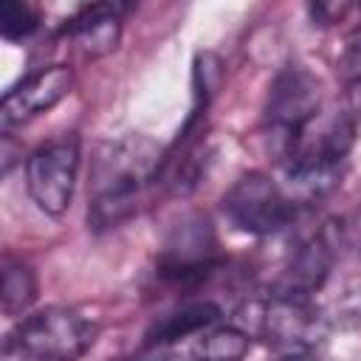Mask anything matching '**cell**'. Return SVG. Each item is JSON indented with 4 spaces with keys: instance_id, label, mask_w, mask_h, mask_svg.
Masks as SVG:
<instances>
[{
    "instance_id": "cell-1",
    "label": "cell",
    "mask_w": 361,
    "mask_h": 361,
    "mask_svg": "<svg viewBox=\"0 0 361 361\" xmlns=\"http://www.w3.org/2000/svg\"><path fill=\"white\" fill-rule=\"evenodd\" d=\"M248 338H259L276 350L310 353L327 336V319L310 299L265 296L248 299L234 310V322Z\"/></svg>"
},
{
    "instance_id": "cell-2",
    "label": "cell",
    "mask_w": 361,
    "mask_h": 361,
    "mask_svg": "<svg viewBox=\"0 0 361 361\" xmlns=\"http://www.w3.org/2000/svg\"><path fill=\"white\" fill-rule=\"evenodd\" d=\"M99 336V324L76 307L51 305L17 322L8 350L34 361H79Z\"/></svg>"
},
{
    "instance_id": "cell-3",
    "label": "cell",
    "mask_w": 361,
    "mask_h": 361,
    "mask_svg": "<svg viewBox=\"0 0 361 361\" xmlns=\"http://www.w3.org/2000/svg\"><path fill=\"white\" fill-rule=\"evenodd\" d=\"M220 243L203 214H189L172 226L158 254V276L175 288H195L220 268Z\"/></svg>"
},
{
    "instance_id": "cell-4",
    "label": "cell",
    "mask_w": 361,
    "mask_h": 361,
    "mask_svg": "<svg viewBox=\"0 0 361 361\" xmlns=\"http://www.w3.org/2000/svg\"><path fill=\"white\" fill-rule=\"evenodd\" d=\"M79 175V138L62 133L39 144L25 158V189L39 212L59 217L68 212Z\"/></svg>"
},
{
    "instance_id": "cell-5",
    "label": "cell",
    "mask_w": 361,
    "mask_h": 361,
    "mask_svg": "<svg viewBox=\"0 0 361 361\" xmlns=\"http://www.w3.org/2000/svg\"><path fill=\"white\" fill-rule=\"evenodd\" d=\"M296 203L265 172H248L243 175L226 195H223V214L237 226L240 231H248L254 237H268L282 231L296 217Z\"/></svg>"
},
{
    "instance_id": "cell-6",
    "label": "cell",
    "mask_w": 361,
    "mask_h": 361,
    "mask_svg": "<svg viewBox=\"0 0 361 361\" xmlns=\"http://www.w3.org/2000/svg\"><path fill=\"white\" fill-rule=\"evenodd\" d=\"M322 110V82L307 68H282L265 96L262 118L265 127L288 144L319 116Z\"/></svg>"
},
{
    "instance_id": "cell-7",
    "label": "cell",
    "mask_w": 361,
    "mask_h": 361,
    "mask_svg": "<svg viewBox=\"0 0 361 361\" xmlns=\"http://www.w3.org/2000/svg\"><path fill=\"white\" fill-rule=\"evenodd\" d=\"M336 228L333 223L313 231L307 240L296 245L290 259L285 262L282 274L274 279L271 293L274 296H293V299H310L330 276V268L336 262Z\"/></svg>"
},
{
    "instance_id": "cell-8",
    "label": "cell",
    "mask_w": 361,
    "mask_h": 361,
    "mask_svg": "<svg viewBox=\"0 0 361 361\" xmlns=\"http://www.w3.org/2000/svg\"><path fill=\"white\" fill-rule=\"evenodd\" d=\"M73 90V71L68 65H48L25 76L20 85L8 87L0 102L3 127H17L31 121L34 116L56 107Z\"/></svg>"
},
{
    "instance_id": "cell-9",
    "label": "cell",
    "mask_w": 361,
    "mask_h": 361,
    "mask_svg": "<svg viewBox=\"0 0 361 361\" xmlns=\"http://www.w3.org/2000/svg\"><path fill=\"white\" fill-rule=\"evenodd\" d=\"M130 6L121 3H90L82 6L65 25L59 28L62 37L73 39L85 56H104L118 48L121 39V20Z\"/></svg>"
},
{
    "instance_id": "cell-10",
    "label": "cell",
    "mask_w": 361,
    "mask_h": 361,
    "mask_svg": "<svg viewBox=\"0 0 361 361\" xmlns=\"http://www.w3.org/2000/svg\"><path fill=\"white\" fill-rule=\"evenodd\" d=\"M220 316H223V310L209 299L183 302V305L166 310L164 316H158L149 324L147 344H178V341H186V338L209 330Z\"/></svg>"
},
{
    "instance_id": "cell-11",
    "label": "cell",
    "mask_w": 361,
    "mask_h": 361,
    "mask_svg": "<svg viewBox=\"0 0 361 361\" xmlns=\"http://www.w3.org/2000/svg\"><path fill=\"white\" fill-rule=\"evenodd\" d=\"M0 299H3V313L8 319L23 316L34 299H37V274L28 262L6 254L3 257V285H0Z\"/></svg>"
},
{
    "instance_id": "cell-12",
    "label": "cell",
    "mask_w": 361,
    "mask_h": 361,
    "mask_svg": "<svg viewBox=\"0 0 361 361\" xmlns=\"http://www.w3.org/2000/svg\"><path fill=\"white\" fill-rule=\"evenodd\" d=\"M192 347H195V361H240L248 347L251 338L237 327V324H226V327H214V330H203V336H192Z\"/></svg>"
},
{
    "instance_id": "cell-13",
    "label": "cell",
    "mask_w": 361,
    "mask_h": 361,
    "mask_svg": "<svg viewBox=\"0 0 361 361\" xmlns=\"http://www.w3.org/2000/svg\"><path fill=\"white\" fill-rule=\"evenodd\" d=\"M39 11L25 0H3L0 3V34L6 39H25L37 31Z\"/></svg>"
},
{
    "instance_id": "cell-14",
    "label": "cell",
    "mask_w": 361,
    "mask_h": 361,
    "mask_svg": "<svg viewBox=\"0 0 361 361\" xmlns=\"http://www.w3.org/2000/svg\"><path fill=\"white\" fill-rule=\"evenodd\" d=\"M336 73L344 85H361V23L358 28L347 37L344 51L336 62Z\"/></svg>"
},
{
    "instance_id": "cell-15",
    "label": "cell",
    "mask_w": 361,
    "mask_h": 361,
    "mask_svg": "<svg viewBox=\"0 0 361 361\" xmlns=\"http://www.w3.org/2000/svg\"><path fill=\"white\" fill-rule=\"evenodd\" d=\"M118 361H195V347H192V338L178 344H147L141 353Z\"/></svg>"
},
{
    "instance_id": "cell-16",
    "label": "cell",
    "mask_w": 361,
    "mask_h": 361,
    "mask_svg": "<svg viewBox=\"0 0 361 361\" xmlns=\"http://www.w3.org/2000/svg\"><path fill=\"white\" fill-rule=\"evenodd\" d=\"M307 11H310L316 25H333V23L344 20V14L353 11V6H347V3H316Z\"/></svg>"
},
{
    "instance_id": "cell-17",
    "label": "cell",
    "mask_w": 361,
    "mask_h": 361,
    "mask_svg": "<svg viewBox=\"0 0 361 361\" xmlns=\"http://www.w3.org/2000/svg\"><path fill=\"white\" fill-rule=\"evenodd\" d=\"M282 361H319V358H313L310 353H293V355H285Z\"/></svg>"
}]
</instances>
